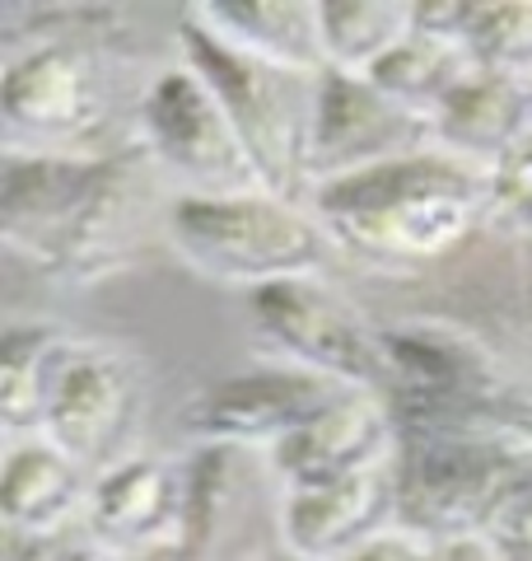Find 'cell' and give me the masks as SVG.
Here are the masks:
<instances>
[{
	"label": "cell",
	"mask_w": 532,
	"mask_h": 561,
	"mask_svg": "<svg viewBox=\"0 0 532 561\" xmlns=\"http://www.w3.org/2000/svg\"><path fill=\"white\" fill-rule=\"evenodd\" d=\"M490 206V173L439 146L323 183L309 197L336 249L379 267H420L458 253Z\"/></svg>",
	"instance_id": "obj_2"
},
{
	"label": "cell",
	"mask_w": 532,
	"mask_h": 561,
	"mask_svg": "<svg viewBox=\"0 0 532 561\" xmlns=\"http://www.w3.org/2000/svg\"><path fill=\"white\" fill-rule=\"evenodd\" d=\"M463 47L482 70L513 76V80H532V0H495V5H476Z\"/></svg>",
	"instance_id": "obj_22"
},
{
	"label": "cell",
	"mask_w": 532,
	"mask_h": 561,
	"mask_svg": "<svg viewBox=\"0 0 532 561\" xmlns=\"http://www.w3.org/2000/svg\"><path fill=\"white\" fill-rule=\"evenodd\" d=\"M412 5H393V0H323L317 5L323 61L342 76H374L412 38Z\"/></svg>",
	"instance_id": "obj_20"
},
{
	"label": "cell",
	"mask_w": 532,
	"mask_h": 561,
	"mask_svg": "<svg viewBox=\"0 0 532 561\" xmlns=\"http://www.w3.org/2000/svg\"><path fill=\"white\" fill-rule=\"evenodd\" d=\"M490 197L513 220L532 225V131L490 169Z\"/></svg>",
	"instance_id": "obj_24"
},
{
	"label": "cell",
	"mask_w": 532,
	"mask_h": 561,
	"mask_svg": "<svg viewBox=\"0 0 532 561\" xmlns=\"http://www.w3.org/2000/svg\"><path fill=\"white\" fill-rule=\"evenodd\" d=\"M183 511H187V468L146 454L122 459L94 478L84 524L99 548L117 557L177 548L183 552Z\"/></svg>",
	"instance_id": "obj_14"
},
{
	"label": "cell",
	"mask_w": 532,
	"mask_h": 561,
	"mask_svg": "<svg viewBox=\"0 0 532 561\" xmlns=\"http://www.w3.org/2000/svg\"><path fill=\"white\" fill-rule=\"evenodd\" d=\"M430 127H435L439 150H449L453 160H467L490 173L532 131L528 80L495 76V70L476 66L449 94V103L435 113Z\"/></svg>",
	"instance_id": "obj_17"
},
{
	"label": "cell",
	"mask_w": 532,
	"mask_h": 561,
	"mask_svg": "<svg viewBox=\"0 0 532 561\" xmlns=\"http://www.w3.org/2000/svg\"><path fill=\"white\" fill-rule=\"evenodd\" d=\"M435 561H490V552L482 542H453V548H439Z\"/></svg>",
	"instance_id": "obj_27"
},
{
	"label": "cell",
	"mask_w": 532,
	"mask_h": 561,
	"mask_svg": "<svg viewBox=\"0 0 532 561\" xmlns=\"http://www.w3.org/2000/svg\"><path fill=\"white\" fill-rule=\"evenodd\" d=\"M234 454L224 445H206L197 459L187 463V511H183V552L206 548L216 538L224 505H229V486H234Z\"/></svg>",
	"instance_id": "obj_23"
},
{
	"label": "cell",
	"mask_w": 532,
	"mask_h": 561,
	"mask_svg": "<svg viewBox=\"0 0 532 561\" xmlns=\"http://www.w3.org/2000/svg\"><path fill=\"white\" fill-rule=\"evenodd\" d=\"M253 323L290 365L309 375L336 379L346 389L383 393L388 356L383 328H374L342 290H332L323 276L280 280L247 295Z\"/></svg>",
	"instance_id": "obj_9"
},
{
	"label": "cell",
	"mask_w": 532,
	"mask_h": 561,
	"mask_svg": "<svg viewBox=\"0 0 532 561\" xmlns=\"http://www.w3.org/2000/svg\"><path fill=\"white\" fill-rule=\"evenodd\" d=\"M140 150L183 197H247L262 192L234 122L187 61L169 66L140 99Z\"/></svg>",
	"instance_id": "obj_7"
},
{
	"label": "cell",
	"mask_w": 532,
	"mask_h": 561,
	"mask_svg": "<svg viewBox=\"0 0 532 561\" xmlns=\"http://www.w3.org/2000/svg\"><path fill=\"white\" fill-rule=\"evenodd\" d=\"M528 99H532V80H528Z\"/></svg>",
	"instance_id": "obj_30"
},
{
	"label": "cell",
	"mask_w": 532,
	"mask_h": 561,
	"mask_svg": "<svg viewBox=\"0 0 532 561\" xmlns=\"http://www.w3.org/2000/svg\"><path fill=\"white\" fill-rule=\"evenodd\" d=\"M397 519V459L342 486L286 491L280 501V534L286 548L304 561H346Z\"/></svg>",
	"instance_id": "obj_15"
},
{
	"label": "cell",
	"mask_w": 532,
	"mask_h": 561,
	"mask_svg": "<svg viewBox=\"0 0 532 561\" xmlns=\"http://www.w3.org/2000/svg\"><path fill=\"white\" fill-rule=\"evenodd\" d=\"M0 117L5 150L76 154V146L99 136L108 117V80L94 51L70 38L20 47L0 76Z\"/></svg>",
	"instance_id": "obj_8"
},
{
	"label": "cell",
	"mask_w": 532,
	"mask_h": 561,
	"mask_svg": "<svg viewBox=\"0 0 532 561\" xmlns=\"http://www.w3.org/2000/svg\"><path fill=\"white\" fill-rule=\"evenodd\" d=\"M169 239L201 276L243 286L247 295L317 276L336 249L309 206L280 202L271 192L177 197L169 206Z\"/></svg>",
	"instance_id": "obj_5"
},
{
	"label": "cell",
	"mask_w": 532,
	"mask_h": 561,
	"mask_svg": "<svg viewBox=\"0 0 532 561\" xmlns=\"http://www.w3.org/2000/svg\"><path fill=\"white\" fill-rule=\"evenodd\" d=\"M80 342L51 323H14L0 342V416L10 435H28L47 426L51 398L76 360Z\"/></svg>",
	"instance_id": "obj_19"
},
{
	"label": "cell",
	"mask_w": 532,
	"mask_h": 561,
	"mask_svg": "<svg viewBox=\"0 0 532 561\" xmlns=\"http://www.w3.org/2000/svg\"><path fill=\"white\" fill-rule=\"evenodd\" d=\"M383 398L397 416V435L532 431L513 408L500 360L467 332L443 323H397L383 328Z\"/></svg>",
	"instance_id": "obj_6"
},
{
	"label": "cell",
	"mask_w": 532,
	"mask_h": 561,
	"mask_svg": "<svg viewBox=\"0 0 532 561\" xmlns=\"http://www.w3.org/2000/svg\"><path fill=\"white\" fill-rule=\"evenodd\" d=\"M435 557H439L435 542H425L416 534H383L346 561H435Z\"/></svg>",
	"instance_id": "obj_26"
},
{
	"label": "cell",
	"mask_w": 532,
	"mask_h": 561,
	"mask_svg": "<svg viewBox=\"0 0 532 561\" xmlns=\"http://www.w3.org/2000/svg\"><path fill=\"white\" fill-rule=\"evenodd\" d=\"M532 482V431H435L397 445V519L435 548L482 542Z\"/></svg>",
	"instance_id": "obj_3"
},
{
	"label": "cell",
	"mask_w": 532,
	"mask_h": 561,
	"mask_svg": "<svg viewBox=\"0 0 532 561\" xmlns=\"http://www.w3.org/2000/svg\"><path fill=\"white\" fill-rule=\"evenodd\" d=\"M397 416L383 393L350 389L336 398L323 416H313L304 431L286 435L271 454V468L286 491H317L369 478L397 459Z\"/></svg>",
	"instance_id": "obj_12"
},
{
	"label": "cell",
	"mask_w": 532,
	"mask_h": 561,
	"mask_svg": "<svg viewBox=\"0 0 532 561\" xmlns=\"http://www.w3.org/2000/svg\"><path fill=\"white\" fill-rule=\"evenodd\" d=\"M350 389L336 379L309 375L299 365H271V370H243L216 379L210 389L183 412L201 445H262L276 449L286 435L304 431L313 416H323L336 398H346Z\"/></svg>",
	"instance_id": "obj_11"
},
{
	"label": "cell",
	"mask_w": 532,
	"mask_h": 561,
	"mask_svg": "<svg viewBox=\"0 0 532 561\" xmlns=\"http://www.w3.org/2000/svg\"><path fill=\"white\" fill-rule=\"evenodd\" d=\"M266 561H304V557H294V552H280V557H266Z\"/></svg>",
	"instance_id": "obj_29"
},
{
	"label": "cell",
	"mask_w": 532,
	"mask_h": 561,
	"mask_svg": "<svg viewBox=\"0 0 532 561\" xmlns=\"http://www.w3.org/2000/svg\"><path fill=\"white\" fill-rule=\"evenodd\" d=\"M472 70H476V61L467 57V47L425 38V33L412 28V38L365 80H374L388 99H397L402 108H412L416 117L435 122V113L449 103V94L472 76Z\"/></svg>",
	"instance_id": "obj_21"
},
{
	"label": "cell",
	"mask_w": 532,
	"mask_h": 561,
	"mask_svg": "<svg viewBox=\"0 0 532 561\" xmlns=\"http://www.w3.org/2000/svg\"><path fill=\"white\" fill-rule=\"evenodd\" d=\"M528 346H532V280H528Z\"/></svg>",
	"instance_id": "obj_28"
},
{
	"label": "cell",
	"mask_w": 532,
	"mask_h": 561,
	"mask_svg": "<svg viewBox=\"0 0 532 561\" xmlns=\"http://www.w3.org/2000/svg\"><path fill=\"white\" fill-rule=\"evenodd\" d=\"M435 146V127L397 99H388L374 80L323 70L313 99L309 136V197L313 187L350 179L374 164H393Z\"/></svg>",
	"instance_id": "obj_10"
},
{
	"label": "cell",
	"mask_w": 532,
	"mask_h": 561,
	"mask_svg": "<svg viewBox=\"0 0 532 561\" xmlns=\"http://www.w3.org/2000/svg\"><path fill=\"white\" fill-rule=\"evenodd\" d=\"M197 20L220 33L229 47L257 61L290 66L304 76H323V38H317V5H290V0H210L197 5Z\"/></svg>",
	"instance_id": "obj_18"
},
{
	"label": "cell",
	"mask_w": 532,
	"mask_h": 561,
	"mask_svg": "<svg viewBox=\"0 0 532 561\" xmlns=\"http://www.w3.org/2000/svg\"><path fill=\"white\" fill-rule=\"evenodd\" d=\"M84 472L89 468H80L70 454H61L51 440H38V435L10 445L5 472H0V519H5V534L61 538L89 511L94 482Z\"/></svg>",
	"instance_id": "obj_16"
},
{
	"label": "cell",
	"mask_w": 532,
	"mask_h": 561,
	"mask_svg": "<svg viewBox=\"0 0 532 561\" xmlns=\"http://www.w3.org/2000/svg\"><path fill=\"white\" fill-rule=\"evenodd\" d=\"M140 412V375L113 346H80L51 398L43 440L70 454L80 468L108 472L117 449L127 445Z\"/></svg>",
	"instance_id": "obj_13"
},
{
	"label": "cell",
	"mask_w": 532,
	"mask_h": 561,
	"mask_svg": "<svg viewBox=\"0 0 532 561\" xmlns=\"http://www.w3.org/2000/svg\"><path fill=\"white\" fill-rule=\"evenodd\" d=\"M482 548L490 552V561H532V482L495 515Z\"/></svg>",
	"instance_id": "obj_25"
},
{
	"label": "cell",
	"mask_w": 532,
	"mask_h": 561,
	"mask_svg": "<svg viewBox=\"0 0 532 561\" xmlns=\"http://www.w3.org/2000/svg\"><path fill=\"white\" fill-rule=\"evenodd\" d=\"M183 61L210 84L220 108L234 122L247 160L257 169L262 192L280 202L309 197V136H313V99L317 76L290 66L257 61L210 33L197 14L177 24Z\"/></svg>",
	"instance_id": "obj_4"
},
{
	"label": "cell",
	"mask_w": 532,
	"mask_h": 561,
	"mask_svg": "<svg viewBox=\"0 0 532 561\" xmlns=\"http://www.w3.org/2000/svg\"><path fill=\"white\" fill-rule=\"evenodd\" d=\"M146 150L108 160L84 154H20L5 150L0 169V234L14 253L43 262L70 280L108 276L136 239Z\"/></svg>",
	"instance_id": "obj_1"
}]
</instances>
